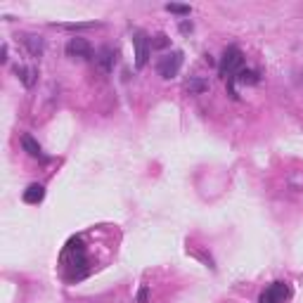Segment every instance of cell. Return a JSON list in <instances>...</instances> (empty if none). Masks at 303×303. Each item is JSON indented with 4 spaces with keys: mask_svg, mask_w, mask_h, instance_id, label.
I'll use <instances>...</instances> for the list:
<instances>
[{
    "mask_svg": "<svg viewBox=\"0 0 303 303\" xmlns=\"http://www.w3.org/2000/svg\"><path fill=\"white\" fill-rule=\"evenodd\" d=\"M289 299V286L285 282H275L261 294V303H285Z\"/></svg>",
    "mask_w": 303,
    "mask_h": 303,
    "instance_id": "4",
    "label": "cell"
},
{
    "mask_svg": "<svg viewBox=\"0 0 303 303\" xmlns=\"http://www.w3.org/2000/svg\"><path fill=\"white\" fill-rule=\"evenodd\" d=\"M149 45H152V50H163V48L171 45V38L166 36V34H157V36L149 40Z\"/></svg>",
    "mask_w": 303,
    "mask_h": 303,
    "instance_id": "14",
    "label": "cell"
},
{
    "mask_svg": "<svg viewBox=\"0 0 303 303\" xmlns=\"http://www.w3.org/2000/svg\"><path fill=\"white\" fill-rule=\"evenodd\" d=\"M185 90H187L190 95H201V92L209 90V83L201 81V78H190V81L185 83Z\"/></svg>",
    "mask_w": 303,
    "mask_h": 303,
    "instance_id": "13",
    "label": "cell"
},
{
    "mask_svg": "<svg viewBox=\"0 0 303 303\" xmlns=\"http://www.w3.org/2000/svg\"><path fill=\"white\" fill-rule=\"evenodd\" d=\"M182 67V53H171L166 57H161L159 64H157V71L161 78H176Z\"/></svg>",
    "mask_w": 303,
    "mask_h": 303,
    "instance_id": "2",
    "label": "cell"
},
{
    "mask_svg": "<svg viewBox=\"0 0 303 303\" xmlns=\"http://www.w3.org/2000/svg\"><path fill=\"white\" fill-rule=\"evenodd\" d=\"M147 299H149V289H147V285H143L138 291V303H147Z\"/></svg>",
    "mask_w": 303,
    "mask_h": 303,
    "instance_id": "16",
    "label": "cell"
},
{
    "mask_svg": "<svg viewBox=\"0 0 303 303\" xmlns=\"http://www.w3.org/2000/svg\"><path fill=\"white\" fill-rule=\"evenodd\" d=\"M242 69H244V54L239 53L237 48H228L225 54H223V62H220V73L228 81H232Z\"/></svg>",
    "mask_w": 303,
    "mask_h": 303,
    "instance_id": "1",
    "label": "cell"
},
{
    "mask_svg": "<svg viewBox=\"0 0 303 303\" xmlns=\"http://www.w3.org/2000/svg\"><path fill=\"white\" fill-rule=\"evenodd\" d=\"M166 10L168 12H173V15H180V17H187L192 10H190V5H178V2H168L166 5Z\"/></svg>",
    "mask_w": 303,
    "mask_h": 303,
    "instance_id": "15",
    "label": "cell"
},
{
    "mask_svg": "<svg viewBox=\"0 0 303 303\" xmlns=\"http://www.w3.org/2000/svg\"><path fill=\"white\" fill-rule=\"evenodd\" d=\"M17 76L21 78V83L26 86V88H34L36 86V69H31V67H17Z\"/></svg>",
    "mask_w": 303,
    "mask_h": 303,
    "instance_id": "9",
    "label": "cell"
},
{
    "mask_svg": "<svg viewBox=\"0 0 303 303\" xmlns=\"http://www.w3.org/2000/svg\"><path fill=\"white\" fill-rule=\"evenodd\" d=\"M21 147H24V152L26 154H31V157H36V159H40L43 157V152H40V144L31 138V135H24L21 138Z\"/></svg>",
    "mask_w": 303,
    "mask_h": 303,
    "instance_id": "12",
    "label": "cell"
},
{
    "mask_svg": "<svg viewBox=\"0 0 303 303\" xmlns=\"http://www.w3.org/2000/svg\"><path fill=\"white\" fill-rule=\"evenodd\" d=\"M180 31H182V34H190V31H192V21H182V24H180Z\"/></svg>",
    "mask_w": 303,
    "mask_h": 303,
    "instance_id": "17",
    "label": "cell"
},
{
    "mask_svg": "<svg viewBox=\"0 0 303 303\" xmlns=\"http://www.w3.org/2000/svg\"><path fill=\"white\" fill-rule=\"evenodd\" d=\"M232 81H234V83H242V86H256V83H258V73L251 71V69H242Z\"/></svg>",
    "mask_w": 303,
    "mask_h": 303,
    "instance_id": "11",
    "label": "cell"
},
{
    "mask_svg": "<svg viewBox=\"0 0 303 303\" xmlns=\"http://www.w3.org/2000/svg\"><path fill=\"white\" fill-rule=\"evenodd\" d=\"M133 48H135V67H138V69H144V64H147V59H149L152 45H149V40H147V36H144L143 31H135V34H133Z\"/></svg>",
    "mask_w": 303,
    "mask_h": 303,
    "instance_id": "3",
    "label": "cell"
},
{
    "mask_svg": "<svg viewBox=\"0 0 303 303\" xmlns=\"http://www.w3.org/2000/svg\"><path fill=\"white\" fill-rule=\"evenodd\" d=\"M43 196H45V187L38 185V182L29 185V187L24 190V201H26V204H40Z\"/></svg>",
    "mask_w": 303,
    "mask_h": 303,
    "instance_id": "7",
    "label": "cell"
},
{
    "mask_svg": "<svg viewBox=\"0 0 303 303\" xmlns=\"http://www.w3.org/2000/svg\"><path fill=\"white\" fill-rule=\"evenodd\" d=\"M0 59L7 62V45H2V50H0Z\"/></svg>",
    "mask_w": 303,
    "mask_h": 303,
    "instance_id": "18",
    "label": "cell"
},
{
    "mask_svg": "<svg viewBox=\"0 0 303 303\" xmlns=\"http://www.w3.org/2000/svg\"><path fill=\"white\" fill-rule=\"evenodd\" d=\"M57 29H64V31H86V29H97L100 24L97 21H71V24H53Z\"/></svg>",
    "mask_w": 303,
    "mask_h": 303,
    "instance_id": "10",
    "label": "cell"
},
{
    "mask_svg": "<svg viewBox=\"0 0 303 303\" xmlns=\"http://www.w3.org/2000/svg\"><path fill=\"white\" fill-rule=\"evenodd\" d=\"M95 62L100 64V69L105 73H109L111 69H114V62H116V53L111 50V48H102L100 53L95 54Z\"/></svg>",
    "mask_w": 303,
    "mask_h": 303,
    "instance_id": "6",
    "label": "cell"
},
{
    "mask_svg": "<svg viewBox=\"0 0 303 303\" xmlns=\"http://www.w3.org/2000/svg\"><path fill=\"white\" fill-rule=\"evenodd\" d=\"M67 54L73 59H90L92 57V48L86 38H71L67 43Z\"/></svg>",
    "mask_w": 303,
    "mask_h": 303,
    "instance_id": "5",
    "label": "cell"
},
{
    "mask_svg": "<svg viewBox=\"0 0 303 303\" xmlns=\"http://www.w3.org/2000/svg\"><path fill=\"white\" fill-rule=\"evenodd\" d=\"M24 45H26V50H29L31 57H40L43 50H45V43H43L40 36H24Z\"/></svg>",
    "mask_w": 303,
    "mask_h": 303,
    "instance_id": "8",
    "label": "cell"
}]
</instances>
